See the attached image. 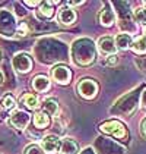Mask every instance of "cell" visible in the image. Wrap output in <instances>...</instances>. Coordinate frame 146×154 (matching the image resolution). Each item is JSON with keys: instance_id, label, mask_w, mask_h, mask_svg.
I'll list each match as a JSON object with an SVG mask.
<instances>
[{"instance_id": "cell-18", "label": "cell", "mask_w": 146, "mask_h": 154, "mask_svg": "<svg viewBox=\"0 0 146 154\" xmlns=\"http://www.w3.org/2000/svg\"><path fill=\"white\" fill-rule=\"evenodd\" d=\"M21 101H22V104H25V107L29 109V110H35V109H38V106H39L38 97L34 94H25L24 97L21 98Z\"/></svg>"}, {"instance_id": "cell-13", "label": "cell", "mask_w": 146, "mask_h": 154, "mask_svg": "<svg viewBox=\"0 0 146 154\" xmlns=\"http://www.w3.org/2000/svg\"><path fill=\"white\" fill-rule=\"evenodd\" d=\"M32 88L36 93H44L50 88V79L44 75H38L32 79Z\"/></svg>"}, {"instance_id": "cell-14", "label": "cell", "mask_w": 146, "mask_h": 154, "mask_svg": "<svg viewBox=\"0 0 146 154\" xmlns=\"http://www.w3.org/2000/svg\"><path fill=\"white\" fill-rule=\"evenodd\" d=\"M79 151V147L76 141H73L70 138H64L61 141V145H60V154H77Z\"/></svg>"}, {"instance_id": "cell-9", "label": "cell", "mask_w": 146, "mask_h": 154, "mask_svg": "<svg viewBox=\"0 0 146 154\" xmlns=\"http://www.w3.org/2000/svg\"><path fill=\"white\" fill-rule=\"evenodd\" d=\"M98 48H99V51H101L102 54H105V56H112V54H115V51H117L115 41H114V38H111V37H101V38L98 40Z\"/></svg>"}, {"instance_id": "cell-7", "label": "cell", "mask_w": 146, "mask_h": 154, "mask_svg": "<svg viewBox=\"0 0 146 154\" xmlns=\"http://www.w3.org/2000/svg\"><path fill=\"white\" fill-rule=\"evenodd\" d=\"M61 141L59 140V137L56 135H47L41 140V148L44 150V153L54 154L57 151H60Z\"/></svg>"}, {"instance_id": "cell-6", "label": "cell", "mask_w": 146, "mask_h": 154, "mask_svg": "<svg viewBox=\"0 0 146 154\" xmlns=\"http://www.w3.org/2000/svg\"><path fill=\"white\" fill-rule=\"evenodd\" d=\"M51 76L53 79L60 85H67L70 82V78H72V72L67 66H63V65H57L51 69Z\"/></svg>"}, {"instance_id": "cell-23", "label": "cell", "mask_w": 146, "mask_h": 154, "mask_svg": "<svg viewBox=\"0 0 146 154\" xmlns=\"http://www.w3.org/2000/svg\"><path fill=\"white\" fill-rule=\"evenodd\" d=\"M115 63H117V56H115V54L110 56L108 59H107V65H108V66H114Z\"/></svg>"}, {"instance_id": "cell-24", "label": "cell", "mask_w": 146, "mask_h": 154, "mask_svg": "<svg viewBox=\"0 0 146 154\" xmlns=\"http://www.w3.org/2000/svg\"><path fill=\"white\" fill-rule=\"evenodd\" d=\"M140 104H142V107L146 110V88H145V93H142V103H140Z\"/></svg>"}, {"instance_id": "cell-28", "label": "cell", "mask_w": 146, "mask_h": 154, "mask_svg": "<svg viewBox=\"0 0 146 154\" xmlns=\"http://www.w3.org/2000/svg\"><path fill=\"white\" fill-rule=\"evenodd\" d=\"M80 154H94V151H92V148H86V150H83Z\"/></svg>"}, {"instance_id": "cell-31", "label": "cell", "mask_w": 146, "mask_h": 154, "mask_svg": "<svg viewBox=\"0 0 146 154\" xmlns=\"http://www.w3.org/2000/svg\"><path fill=\"white\" fill-rule=\"evenodd\" d=\"M0 56H1V54H0Z\"/></svg>"}, {"instance_id": "cell-16", "label": "cell", "mask_w": 146, "mask_h": 154, "mask_svg": "<svg viewBox=\"0 0 146 154\" xmlns=\"http://www.w3.org/2000/svg\"><path fill=\"white\" fill-rule=\"evenodd\" d=\"M42 112H44L47 116H57V115H59V112H60V109H59V103H57L56 100H53V98L45 100V101H44V104H42Z\"/></svg>"}, {"instance_id": "cell-4", "label": "cell", "mask_w": 146, "mask_h": 154, "mask_svg": "<svg viewBox=\"0 0 146 154\" xmlns=\"http://www.w3.org/2000/svg\"><path fill=\"white\" fill-rule=\"evenodd\" d=\"M99 129L105 134H108L114 138H126L127 137V129L118 120H107L104 123H101Z\"/></svg>"}, {"instance_id": "cell-12", "label": "cell", "mask_w": 146, "mask_h": 154, "mask_svg": "<svg viewBox=\"0 0 146 154\" xmlns=\"http://www.w3.org/2000/svg\"><path fill=\"white\" fill-rule=\"evenodd\" d=\"M114 41H115V47L118 48V50H127L129 47H132V44H133V38L127 32L118 34V35L115 37Z\"/></svg>"}, {"instance_id": "cell-15", "label": "cell", "mask_w": 146, "mask_h": 154, "mask_svg": "<svg viewBox=\"0 0 146 154\" xmlns=\"http://www.w3.org/2000/svg\"><path fill=\"white\" fill-rule=\"evenodd\" d=\"M54 3L56 2H42L38 9V16L41 19H50L54 15V8H53Z\"/></svg>"}, {"instance_id": "cell-17", "label": "cell", "mask_w": 146, "mask_h": 154, "mask_svg": "<svg viewBox=\"0 0 146 154\" xmlns=\"http://www.w3.org/2000/svg\"><path fill=\"white\" fill-rule=\"evenodd\" d=\"M50 125V118L44 113V112H38L34 116V126L38 129H44Z\"/></svg>"}, {"instance_id": "cell-19", "label": "cell", "mask_w": 146, "mask_h": 154, "mask_svg": "<svg viewBox=\"0 0 146 154\" xmlns=\"http://www.w3.org/2000/svg\"><path fill=\"white\" fill-rule=\"evenodd\" d=\"M132 50L137 54H145L146 53V37H139L136 38L132 44Z\"/></svg>"}, {"instance_id": "cell-10", "label": "cell", "mask_w": 146, "mask_h": 154, "mask_svg": "<svg viewBox=\"0 0 146 154\" xmlns=\"http://www.w3.org/2000/svg\"><path fill=\"white\" fill-rule=\"evenodd\" d=\"M76 12L73 11L72 8H69V6H64V8H61L60 11H59V15H57V19H59V22L63 25H72L74 24V21H76Z\"/></svg>"}, {"instance_id": "cell-30", "label": "cell", "mask_w": 146, "mask_h": 154, "mask_svg": "<svg viewBox=\"0 0 146 154\" xmlns=\"http://www.w3.org/2000/svg\"><path fill=\"white\" fill-rule=\"evenodd\" d=\"M143 32H145V37H146V26H145V31H143Z\"/></svg>"}, {"instance_id": "cell-5", "label": "cell", "mask_w": 146, "mask_h": 154, "mask_svg": "<svg viewBox=\"0 0 146 154\" xmlns=\"http://www.w3.org/2000/svg\"><path fill=\"white\" fill-rule=\"evenodd\" d=\"M12 65L16 72L26 73V72L31 71V68H32V59H31V56L26 54V53H18V54L13 56Z\"/></svg>"}, {"instance_id": "cell-8", "label": "cell", "mask_w": 146, "mask_h": 154, "mask_svg": "<svg viewBox=\"0 0 146 154\" xmlns=\"http://www.w3.org/2000/svg\"><path fill=\"white\" fill-rule=\"evenodd\" d=\"M29 120H31V116L26 112H24V110H16V112H13L12 116H10V123L16 129H25L28 126Z\"/></svg>"}, {"instance_id": "cell-25", "label": "cell", "mask_w": 146, "mask_h": 154, "mask_svg": "<svg viewBox=\"0 0 146 154\" xmlns=\"http://www.w3.org/2000/svg\"><path fill=\"white\" fill-rule=\"evenodd\" d=\"M79 5H83V2H69V3H67L69 8H72V6H79Z\"/></svg>"}, {"instance_id": "cell-20", "label": "cell", "mask_w": 146, "mask_h": 154, "mask_svg": "<svg viewBox=\"0 0 146 154\" xmlns=\"http://www.w3.org/2000/svg\"><path fill=\"white\" fill-rule=\"evenodd\" d=\"M134 21L137 24L146 26V8H139L134 11Z\"/></svg>"}, {"instance_id": "cell-11", "label": "cell", "mask_w": 146, "mask_h": 154, "mask_svg": "<svg viewBox=\"0 0 146 154\" xmlns=\"http://www.w3.org/2000/svg\"><path fill=\"white\" fill-rule=\"evenodd\" d=\"M99 22H101V25H104V26L114 25V22H115V13L110 8V5L101 11V13H99Z\"/></svg>"}, {"instance_id": "cell-3", "label": "cell", "mask_w": 146, "mask_h": 154, "mask_svg": "<svg viewBox=\"0 0 146 154\" xmlns=\"http://www.w3.org/2000/svg\"><path fill=\"white\" fill-rule=\"evenodd\" d=\"M77 94L80 97H83L86 100H92L98 95V91H99V87L98 84L94 81V79H80L77 82Z\"/></svg>"}, {"instance_id": "cell-21", "label": "cell", "mask_w": 146, "mask_h": 154, "mask_svg": "<svg viewBox=\"0 0 146 154\" xmlns=\"http://www.w3.org/2000/svg\"><path fill=\"white\" fill-rule=\"evenodd\" d=\"M1 106L3 109H6V110H12L13 107L16 106V101H15V98H13L10 94L4 95L3 97V100H1Z\"/></svg>"}, {"instance_id": "cell-27", "label": "cell", "mask_w": 146, "mask_h": 154, "mask_svg": "<svg viewBox=\"0 0 146 154\" xmlns=\"http://www.w3.org/2000/svg\"><path fill=\"white\" fill-rule=\"evenodd\" d=\"M142 132H143V135L146 137V119H143V122H142Z\"/></svg>"}, {"instance_id": "cell-26", "label": "cell", "mask_w": 146, "mask_h": 154, "mask_svg": "<svg viewBox=\"0 0 146 154\" xmlns=\"http://www.w3.org/2000/svg\"><path fill=\"white\" fill-rule=\"evenodd\" d=\"M25 5H28V6H38V5H41V2H25Z\"/></svg>"}, {"instance_id": "cell-29", "label": "cell", "mask_w": 146, "mask_h": 154, "mask_svg": "<svg viewBox=\"0 0 146 154\" xmlns=\"http://www.w3.org/2000/svg\"><path fill=\"white\" fill-rule=\"evenodd\" d=\"M1 81H3V75H1V72H0V84H1Z\"/></svg>"}, {"instance_id": "cell-22", "label": "cell", "mask_w": 146, "mask_h": 154, "mask_svg": "<svg viewBox=\"0 0 146 154\" xmlns=\"http://www.w3.org/2000/svg\"><path fill=\"white\" fill-rule=\"evenodd\" d=\"M24 154H44V150L39 145H36V144H31V145H28L25 148Z\"/></svg>"}, {"instance_id": "cell-2", "label": "cell", "mask_w": 146, "mask_h": 154, "mask_svg": "<svg viewBox=\"0 0 146 154\" xmlns=\"http://www.w3.org/2000/svg\"><path fill=\"white\" fill-rule=\"evenodd\" d=\"M18 32L15 16L9 11H0V34L4 37H13Z\"/></svg>"}, {"instance_id": "cell-1", "label": "cell", "mask_w": 146, "mask_h": 154, "mask_svg": "<svg viewBox=\"0 0 146 154\" xmlns=\"http://www.w3.org/2000/svg\"><path fill=\"white\" fill-rule=\"evenodd\" d=\"M70 56L74 65L77 66H89L97 60L95 44L89 38H77L72 44Z\"/></svg>"}]
</instances>
